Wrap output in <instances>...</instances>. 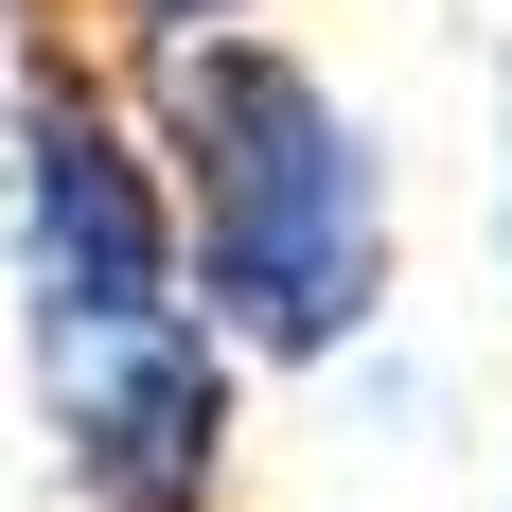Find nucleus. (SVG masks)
I'll use <instances>...</instances> for the list:
<instances>
[{"instance_id":"3","label":"nucleus","mask_w":512,"mask_h":512,"mask_svg":"<svg viewBox=\"0 0 512 512\" xmlns=\"http://www.w3.org/2000/svg\"><path fill=\"white\" fill-rule=\"evenodd\" d=\"M36 407H53V495H71V512H230V460H248V354H230L195 301L142 318V336L53 354Z\"/></svg>"},{"instance_id":"5","label":"nucleus","mask_w":512,"mask_h":512,"mask_svg":"<svg viewBox=\"0 0 512 512\" xmlns=\"http://www.w3.org/2000/svg\"><path fill=\"white\" fill-rule=\"evenodd\" d=\"M495 212H512V195H495Z\"/></svg>"},{"instance_id":"1","label":"nucleus","mask_w":512,"mask_h":512,"mask_svg":"<svg viewBox=\"0 0 512 512\" xmlns=\"http://www.w3.org/2000/svg\"><path fill=\"white\" fill-rule=\"evenodd\" d=\"M124 89H142L159 177H177L195 318L248 371H336L389 318V159H371L354 89L318 53H283L265 18H212V36L124 53Z\"/></svg>"},{"instance_id":"4","label":"nucleus","mask_w":512,"mask_h":512,"mask_svg":"<svg viewBox=\"0 0 512 512\" xmlns=\"http://www.w3.org/2000/svg\"><path fill=\"white\" fill-rule=\"evenodd\" d=\"M212 18H265V0H106V53H159V36H212Z\"/></svg>"},{"instance_id":"2","label":"nucleus","mask_w":512,"mask_h":512,"mask_svg":"<svg viewBox=\"0 0 512 512\" xmlns=\"http://www.w3.org/2000/svg\"><path fill=\"white\" fill-rule=\"evenodd\" d=\"M0 248H18L36 371L195 301L159 124H142V89H124V53L71 36V18H18V71H0Z\"/></svg>"}]
</instances>
